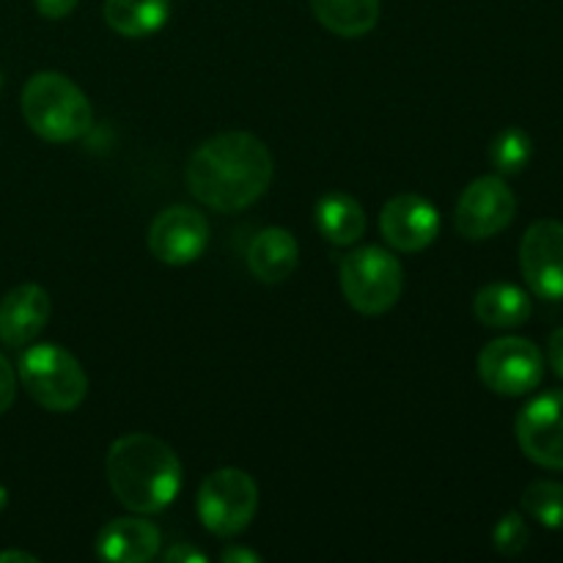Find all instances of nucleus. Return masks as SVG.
Masks as SVG:
<instances>
[{
  "label": "nucleus",
  "mask_w": 563,
  "mask_h": 563,
  "mask_svg": "<svg viewBox=\"0 0 563 563\" xmlns=\"http://www.w3.org/2000/svg\"><path fill=\"white\" fill-rule=\"evenodd\" d=\"M275 163L267 143L251 132H220L187 159L185 181L196 201L214 212H240L273 185Z\"/></svg>",
  "instance_id": "nucleus-1"
},
{
  "label": "nucleus",
  "mask_w": 563,
  "mask_h": 563,
  "mask_svg": "<svg viewBox=\"0 0 563 563\" xmlns=\"http://www.w3.org/2000/svg\"><path fill=\"white\" fill-rule=\"evenodd\" d=\"M104 473L119 504L135 515L168 509L181 489V462L176 451L146 432L115 440L104 456Z\"/></svg>",
  "instance_id": "nucleus-2"
},
{
  "label": "nucleus",
  "mask_w": 563,
  "mask_h": 563,
  "mask_svg": "<svg viewBox=\"0 0 563 563\" xmlns=\"http://www.w3.org/2000/svg\"><path fill=\"white\" fill-rule=\"evenodd\" d=\"M22 115L38 137L71 143L93 124V110L82 88L60 71H38L22 88Z\"/></svg>",
  "instance_id": "nucleus-3"
},
{
  "label": "nucleus",
  "mask_w": 563,
  "mask_h": 563,
  "mask_svg": "<svg viewBox=\"0 0 563 563\" xmlns=\"http://www.w3.org/2000/svg\"><path fill=\"white\" fill-rule=\"evenodd\" d=\"M339 284L344 300L363 317H383L399 302L405 269L390 251L379 245L357 247L341 258Z\"/></svg>",
  "instance_id": "nucleus-4"
},
{
  "label": "nucleus",
  "mask_w": 563,
  "mask_h": 563,
  "mask_svg": "<svg viewBox=\"0 0 563 563\" xmlns=\"http://www.w3.org/2000/svg\"><path fill=\"white\" fill-rule=\"evenodd\" d=\"M22 388L49 412H71L88 394L86 368L58 344H36L20 357Z\"/></svg>",
  "instance_id": "nucleus-5"
},
{
  "label": "nucleus",
  "mask_w": 563,
  "mask_h": 563,
  "mask_svg": "<svg viewBox=\"0 0 563 563\" xmlns=\"http://www.w3.org/2000/svg\"><path fill=\"white\" fill-rule=\"evenodd\" d=\"M198 517L220 539L240 537L258 511V484L240 467H220L198 487Z\"/></svg>",
  "instance_id": "nucleus-6"
},
{
  "label": "nucleus",
  "mask_w": 563,
  "mask_h": 563,
  "mask_svg": "<svg viewBox=\"0 0 563 563\" xmlns=\"http://www.w3.org/2000/svg\"><path fill=\"white\" fill-rule=\"evenodd\" d=\"M478 377L493 394L526 396L542 383L544 355L528 339H495L478 352Z\"/></svg>",
  "instance_id": "nucleus-7"
},
{
  "label": "nucleus",
  "mask_w": 563,
  "mask_h": 563,
  "mask_svg": "<svg viewBox=\"0 0 563 563\" xmlns=\"http://www.w3.org/2000/svg\"><path fill=\"white\" fill-rule=\"evenodd\" d=\"M517 214V196L504 176H478L462 190L456 201L454 223L465 240H489L509 229Z\"/></svg>",
  "instance_id": "nucleus-8"
},
{
  "label": "nucleus",
  "mask_w": 563,
  "mask_h": 563,
  "mask_svg": "<svg viewBox=\"0 0 563 563\" xmlns=\"http://www.w3.org/2000/svg\"><path fill=\"white\" fill-rule=\"evenodd\" d=\"M522 454L539 467L563 471V388H553L528 401L515 421Z\"/></svg>",
  "instance_id": "nucleus-9"
},
{
  "label": "nucleus",
  "mask_w": 563,
  "mask_h": 563,
  "mask_svg": "<svg viewBox=\"0 0 563 563\" xmlns=\"http://www.w3.org/2000/svg\"><path fill=\"white\" fill-rule=\"evenodd\" d=\"M209 220L198 209L176 203L163 209L148 225V251L168 267H185L198 262L209 245Z\"/></svg>",
  "instance_id": "nucleus-10"
},
{
  "label": "nucleus",
  "mask_w": 563,
  "mask_h": 563,
  "mask_svg": "<svg viewBox=\"0 0 563 563\" xmlns=\"http://www.w3.org/2000/svg\"><path fill=\"white\" fill-rule=\"evenodd\" d=\"M520 269L542 300H563V223L537 220L520 242Z\"/></svg>",
  "instance_id": "nucleus-11"
},
{
  "label": "nucleus",
  "mask_w": 563,
  "mask_h": 563,
  "mask_svg": "<svg viewBox=\"0 0 563 563\" xmlns=\"http://www.w3.org/2000/svg\"><path fill=\"white\" fill-rule=\"evenodd\" d=\"M379 231L394 251H427L440 234V212L418 192H401L390 198L379 212Z\"/></svg>",
  "instance_id": "nucleus-12"
},
{
  "label": "nucleus",
  "mask_w": 563,
  "mask_h": 563,
  "mask_svg": "<svg viewBox=\"0 0 563 563\" xmlns=\"http://www.w3.org/2000/svg\"><path fill=\"white\" fill-rule=\"evenodd\" d=\"M53 313V300L38 284H22L0 300V341L9 346H25L38 339Z\"/></svg>",
  "instance_id": "nucleus-13"
},
{
  "label": "nucleus",
  "mask_w": 563,
  "mask_h": 563,
  "mask_svg": "<svg viewBox=\"0 0 563 563\" xmlns=\"http://www.w3.org/2000/svg\"><path fill=\"white\" fill-rule=\"evenodd\" d=\"M159 528L143 517H115L99 531L97 555L113 563H146L159 553Z\"/></svg>",
  "instance_id": "nucleus-14"
},
{
  "label": "nucleus",
  "mask_w": 563,
  "mask_h": 563,
  "mask_svg": "<svg viewBox=\"0 0 563 563\" xmlns=\"http://www.w3.org/2000/svg\"><path fill=\"white\" fill-rule=\"evenodd\" d=\"M300 264V245L295 234L286 229H264L253 236L247 247V269L258 284H284Z\"/></svg>",
  "instance_id": "nucleus-15"
},
{
  "label": "nucleus",
  "mask_w": 563,
  "mask_h": 563,
  "mask_svg": "<svg viewBox=\"0 0 563 563\" xmlns=\"http://www.w3.org/2000/svg\"><path fill=\"white\" fill-rule=\"evenodd\" d=\"M531 297L515 284H487L473 297V313L487 328H520L531 319Z\"/></svg>",
  "instance_id": "nucleus-16"
},
{
  "label": "nucleus",
  "mask_w": 563,
  "mask_h": 563,
  "mask_svg": "<svg viewBox=\"0 0 563 563\" xmlns=\"http://www.w3.org/2000/svg\"><path fill=\"white\" fill-rule=\"evenodd\" d=\"M317 229L330 245H355L366 234V212L350 192H328L317 201Z\"/></svg>",
  "instance_id": "nucleus-17"
},
{
  "label": "nucleus",
  "mask_w": 563,
  "mask_h": 563,
  "mask_svg": "<svg viewBox=\"0 0 563 563\" xmlns=\"http://www.w3.org/2000/svg\"><path fill=\"white\" fill-rule=\"evenodd\" d=\"M102 14L119 36L143 38L168 22L170 0H104Z\"/></svg>",
  "instance_id": "nucleus-18"
},
{
  "label": "nucleus",
  "mask_w": 563,
  "mask_h": 563,
  "mask_svg": "<svg viewBox=\"0 0 563 563\" xmlns=\"http://www.w3.org/2000/svg\"><path fill=\"white\" fill-rule=\"evenodd\" d=\"M319 25L341 38H361L379 20V0H311Z\"/></svg>",
  "instance_id": "nucleus-19"
},
{
  "label": "nucleus",
  "mask_w": 563,
  "mask_h": 563,
  "mask_svg": "<svg viewBox=\"0 0 563 563\" xmlns=\"http://www.w3.org/2000/svg\"><path fill=\"white\" fill-rule=\"evenodd\" d=\"M533 141L526 130L520 126H509V130L498 132L489 146V163L498 170V176H515L531 163Z\"/></svg>",
  "instance_id": "nucleus-20"
},
{
  "label": "nucleus",
  "mask_w": 563,
  "mask_h": 563,
  "mask_svg": "<svg viewBox=\"0 0 563 563\" xmlns=\"http://www.w3.org/2000/svg\"><path fill=\"white\" fill-rule=\"evenodd\" d=\"M522 509L539 526L563 531V484L561 482H533L522 493Z\"/></svg>",
  "instance_id": "nucleus-21"
},
{
  "label": "nucleus",
  "mask_w": 563,
  "mask_h": 563,
  "mask_svg": "<svg viewBox=\"0 0 563 563\" xmlns=\"http://www.w3.org/2000/svg\"><path fill=\"white\" fill-rule=\"evenodd\" d=\"M528 539H531L528 522L522 520V515H517V511H509V515L500 517L498 526H495L493 531L495 550H498L500 555H509V559H515V555H520L522 550L528 548Z\"/></svg>",
  "instance_id": "nucleus-22"
},
{
  "label": "nucleus",
  "mask_w": 563,
  "mask_h": 563,
  "mask_svg": "<svg viewBox=\"0 0 563 563\" xmlns=\"http://www.w3.org/2000/svg\"><path fill=\"white\" fill-rule=\"evenodd\" d=\"M14 399H16V374L14 368H11V363L5 361L3 352H0V416H3L5 410H11Z\"/></svg>",
  "instance_id": "nucleus-23"
},
{
  "label": "nucleus",
  "mask_w": 563,
  "mask_h": 563,
  "mask_svg": "<svg viewBox=\"0 0 563 563\" xmlns=\"http://www.w3.org/2000/svg\"><path fill=\"white\" fill-rule=\"evenodd\" d=\"M33 3H36L38 14L47 16V20H64L77 9L80 0H33Z\"/></svg>",
  "instance_id": "nucleus-24"
},
{
  "label": "nucleus",
  "mask_w": 563,
  "mask_h": 563,
  "mask_svg": "<svg viewBox=\"0 0 563 563\" xmlns=\"http://www.w3.org/2000/svg\"><path fill=\"white\" fill-rule=\"evenodd\" d=\"M548 363L550 368L555 372V377L563 383V328L553 330V335H550L548 341Z\"/></svg>",
  "instance_id": "nucleus-25"
},
{
  "label": "nucleus",
  "mask_w": 563,
  "mask_h": 563,
  "mask_svg": "<svg viewBox=\"0 0 563 563\" xmlns=\"http://www.w3.org/2000/svg\"><path fill=\"white\" fill-rule=\"evenodd\" d=\"M165 563H207V555L192 548V544L181 542L165 553Z\"/></svg>",
  "instance_id": "nucleus-26"
},
{
  "label": "nucleus",
  "mask_w": 563,
  "mask_h": 563,
  "mask_svg": "<svg viewBox=\"0 0 563 563\" xmlns=\"http://www.w3.org/2000/svg\"><path fill=\"white\" fill-rule=\"evenodd\" d=\"M220 559H223L225 563H262V555L253 553V550H242V548H225Z\"/></svg>",
  "instance_id": "nucleus-27"
},
{
  "label": "nucleus",
  "mask_w": 563,
  "mask_h": 563,
  "mask_svg": "<svg viewBox=\"0 0 563 563\" xmlns=\"http://www.w3.org/2000/svg\"><path fill=\"white\" fill-rule=\"evenodd\" d=\"M9 561H22V563H38L36 555L31 553H20V550H5L0 553V563H9Z\"/></svg>",
  "instance_id": "nucleus-28"
},
{
  "label": "nucleus",
  "mask_w": 563,
  "mask_h": 563,
  "mask_svg": "<svg viewBox=\"0 0 563 563\" xmlns=\"http://www.w3.org/2000/svg\"><path fill=\"white\" fill-rule=\"evenodd\" d=\"M5 506H9V489H5L3 484H0V511H3Z\"/></svg>",
  "instance_id": "nucleus-29"
},
{
  "label": "nucleus",
  "mask_w": 563,
  "mask_h": 563,
  "mask_svg": "<svg viewBox=\"0 0 563 563\" xmlns=\"http://www.w3.org/2000/svg\"><path fill=\"white\" fill-rule=\"evenodd\" d=\"M0 86H3V75H0Z\"/></svg>",
  "instance_id": "nucleus-30"
}]
</instances>
